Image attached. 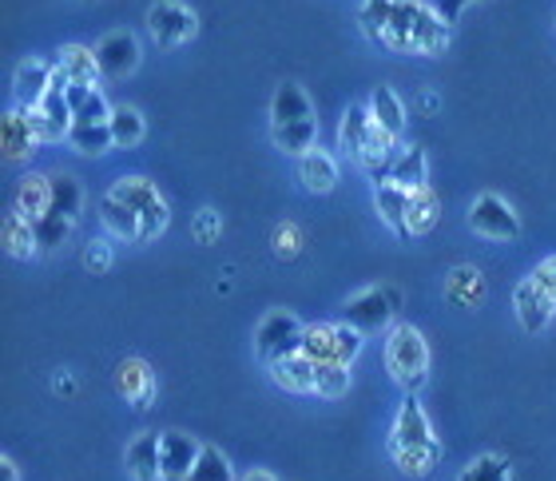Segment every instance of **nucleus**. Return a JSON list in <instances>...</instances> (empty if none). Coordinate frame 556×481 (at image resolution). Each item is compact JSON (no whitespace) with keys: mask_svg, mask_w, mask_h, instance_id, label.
<instances>
[{"mask_svg":"<svg viewBox=\"0 0 556 481\" xmlns=\"http://www.w3.org/2000/svg\"><path fill=\"white\" fill-rule=\"evenodd\" d=\"M370 116L374 124L390 136V140L402 143V136H406V107H402V100L394 96V88H374V100H370Z\"/></svg>","mask_w":556,"mask_h":481,"instance_id":"obj_23","label":"nucleus"},{"mask_svg":"<svg viewBox=\"0 0 556 481\" xmlns=\"http://www.w3.org/2000/svg\"><path fill=\"white\" fill-rule=\"evenodd\" d=\"M124 203H131V212L139 215V243H151L155 236H163L167 227V200L160 195V188L143 176H128L119 179L112 188Z\"/></svg>","mask_w":556,"mask_h":481,"instance_id":"obj_2","label":"nucleus"},{"mask_svg":"<svg viewBox=\"0 0 556 481\" xmlns=\"http://www.w3.org/2000/svg\"><path fill=\"white\" fill-rule=\"evenodd\" d=\"M131 481H163L160 473V434H139L131 438L128 454H124Z\"/></svg>","mask_w":556,"mask_h":481,"instance_id":"obj_20","label":"nucleus"},{"mask_svg":"<svg viewBox=\"0 0 556 481\" xmlns=\"http://www.w3.org/2000/svg\"><path fill=\"white\" fill-rule=\"evenodd\" d=\"M100 224L108 227V236H116L119 243H139V215L131 212V203H124L116 191H108L100 200Z\"/></svg>","mask_w":556,"mask_h":481,"instance_id":"obj_21","label":"nucleus"},{"mask_svg":"<svg viewBox=\"0 0 556 481\" xmlns=\"http://www.w3.org/2000/svg\"><path fill=\"white\" fill-rule=\"evenodd\" d=\"M84 263H88V270H92V275H104V270L112 267V246L92 243V246H88V255H84Z\"/></svg>","mask_w":556,"mask_h":481,"instance_id":"obj_45","label":"nucleus"},{"mask_svg":"<svg viewBox=\"0 0 556 481\" xmlns=\"http://www.w3.org/2000/svg\"><path fill=\"white\" fill-rule=\"evenodd\" d=\"M457 481H513V466L501 454H481L457 473Z\"/></svg>","mask_w":556,"mask_h":481,"instance_id":"obj_38","label":"nucleus"},{"mask_svg":"<svg viewBox=\"0 0 556 481\" xmlns=\"http://www.w3.org/2000/svg\"><path fill=\"white\" fill-rule=\"evenodd\" d=\"M299 119H314L311 96L302 92L299 84H282L270 100V128H282V124H299Z\"/></svg>","mask_w":556,"mask_h":481,"instance_id":"obj_22","label":"nucleus"},{"mask_svg":"<svg viewBox=\"0 0 556 481\" xmlns=\"http://www.w3.org/2000/svg\"><path fill=\"white\" fill-rule=\"evenodd\" d=\"M187 481H235V470L231 461H227V454L215 446H203V454H199L195 470H191V478Z\"/></svg>","mask_w":556,"mask_h":481,"instance_id":"obj_40","label":"nucleus"},{"mask_svg":"<svg viewBox=\"0 0 556 481\" xmlns=\"http://www.w3.org/2000/svg\"><path fill=\"white\" fill-rule=\"evenodd\" d=\"M84 207V188L76 183L72 176H52V212L68 215L72 224H76V215Z\"/></svg>","mask_w":556,"mask_h":481,"instance_id":"obj_39","label":"nucleus"},{"mask_svg":"<svg viewBox=\"0 0 556 481\" xmlns=\"http://www.w3.org/2000/svg\"><path fill=\"white\" fill-rule=\"evenodd\" d=\"M441 219V203L433 195V188H421L409 195V212H406V224H409V236H426L433 231Z\"/></svg>","mask_w":556,"mask_h":481,"instance_id":"obj_33","label":"nucleus"},{"mask_svg":"<svg viewBox=\"0 0 556 481\" xmlns=\"http://www.w3.org/2000/svg\"><path fill=\"white\" fill-rule=\"evenodd\" d=\"M243 481H278V478H275V473H267V470H251Z\"/></svg>","mask_w":556,"mask_h":481,"instance_id":"obj_49","label":"nucleus"},{"mask_svg":"<svg viewBox=\"0 0 556 481\" xmlns=\"http://www.w3.org/2000/svg\"><path fill=\"white\" fill-rule=\"evenodd\" d=\"M529 279H533L545 294H553V299H556V255L541 258V263L533 267V275H529Z\"/></svg>","mask_w":556,"mask_h":481,"instance_id":"obj_43","label":"nucleus"},{"mask_svg":"<svg viewBox=\"0 0 556 481\" xmlns=\"http://www.w3.org/2000/svg\"><path fill=\"white\" fill-rule=\"evenodd\" d=\"M116 390L128 406L148 410L151 402H155V375H151V366L143 358H124L116 366Z\"/></svg>","mask_w":556,"mask_h":481,"instance_id":"obj_14","label":"nucleus"},{"mask_svg":"<svg viewBox=\"0 0 556 481\" xmlns=\"http://www.w3.org/2000/svg\"><path fill=\"white\" fill-rule=\"evenodd\" d=\"M450 28L453 24L438 9L409 0V52L414 56H441L450 48Z\"/></svg>","mask_w":556,"mask_h":481,"instance_id":"obj_6","label":"nucleus"},{"mask_svg":"<svg viewBox=\"0 0 556 481\" xmlns=\"http://www.w3.org/2000/svg\"><path fill=\"white\" fill-rule=\"evenodd\" d=\"M0 239H4V251H9L12 258H33L36 251H40V243H36L33 219H24L21 212H9V215H4Z\"/></svg>","mask_w":556,"mask_h":481,"instance_id":"obj_29","label":"nucleus"},{"mask_svg":"<svg viewBox=\"0 0 556 481\" xmlns=\"http://www.w3.org/2000/svg\"><path fill=\"white\" fill-rule=\"evenodd\" d=\"M52 72H56V64H48V60H40V56L21 60L16 72H12V96H16V107L40 104V100L52 92Z\"/></svg>","mask_w":556,"mask_h":481,"instance_id":"obj_10","label":"nucleus"},{"mask_svg":"<svg viewBox=\"0 0 556 481\" xmlns=\"http://www.w3.org/2000/svg\"><path fill=\"white\" fill-rule=\"evenodd\" d=\"M28 112H33V124H36V136H40V143L68 140L72 124H76L68 96H64V92H48L45 100H40L36 107H28Z\"/></svg>","mask_w":556,"mask_h":481,"instance_id":"obj_11","label":"nucleus"},{"mask_svg":"<svg viewBox=\"0 0 556 481\" xmlns=\"http://www.w3.org/2000/svg\"><path fill=\"white\" fill-rule=\"evenodd\" d=\"M386 370L394 378L397 387L406 394H417V390L429 382V346L421 339V330L402 322V327L390 330V342H386Z\"/></svg>","mask_w":556,"mask_h":481,"instance_id":"obj_1","label":"nucleus"},{"mask_svg":"<svg viewBox=\"0 0 556 481\" xmlns=\"http://www.w3.org/2000/svg\"><path fill=\"white\" fill-rule=\"evenodd\" d=\"M68 148L76 155H104L108 148H116V140H112V124H72Z\"/></svg>","mask_w":556,"mask_h":481,"instance_id":"obj_32","label":"nucleus"},{"mask_svg":"<svg viewBox=\"0 0 556 481\" xmlns=\"http://www.w3.org/2000/svg\"><path fill=\"white\" fill-rule=\"evenodd\" d=\"M302 322L290 311H270L255 330V354L267 366H275L278 358H290V354L302 351Z\"/></svg>","mask_w":556,"mask_h":481,"instance_id":"obj_4","label":"nucleus"},{"mask_svg":"<svg viewBox=\"0 0 556 481\" xmlns=\"http://www.w3.org/2000/svg\"><path fill=\"white\" fill-rule=\"evenodd\" d=\"M390 183H397L402 191H421L429 188V164H426V152L421 148H402L394 155V167H390Z\"/></svg>","mask_w":556,"mask_h":481,"instance_id":"obj_24","label":"nucleus"},{"mask_svg":"<svg viewBox=\"0 0 556 481\" xmlns=\"http://www.w3.org/2000/svg\"><path fill=\"white\" fill-rule=\"evenodd\" d=\"M390 454H394L397 470L406 473V478H426V473L441 461V442H429V446H406V450L390 446Z\"/></svg>","mask_w":556,"mask_h":481,"instance_id":"obj_34","label":"nucleus"},{"mask_svg":"<svg viewBox=\"0 0 556 481\" xmlns=\"http://www.w3.org/2000/svg\"><path fill=\"white\" fill-rule=\"evenodd\" d=\"M465 4H473V0H438V12L453 24V21H457V16L465 12Z\"/></svg>","mask_w":556,"mask_h":481,"instance_id":"obj_47","label":"nucleus"},{"mask_svg":"<svg viewBox=\"0 0 556 481\" xmlns=\"http://www.w3.org/2000/svg\"><path fill=\"white\" fill-rule=\"evenodd\" d=\"M370 128H374V116L366 104H350L346 116H342V124H338V140H342V148H346L350 155L362 152V143L370 140Z\"/></svg>","mask_w":556,"mask_h":481,"instance_id":"obj_31","label":"nucleus"},{"mask_svg":"<svg viewBox=\"0 0 556 481\" xmlns=\"http://www.w3.org/2000/svg\"><path fill=\"white\" fill-rule=\"evenodd\" d=\"M390 12H394V0H362V9H358L362 33L370 36V40H382L386 24H390Z\"/></svg>","mask_w":556,"mask_h":481,"instance_id":"obj_41","label":"nucleus"},{"mask_svg":"<svg viewBox=\"0 0 556 481\" xmlns=\"http://www.w3.org/2000/svg\"><path fill=\"white\" fill-rule=\"evenodd\" d=\"M36 148H40V136H36L33 112L28 107H12L9 116H4V160L9 164H24Z\"/></svg>","mask_w":556,"mask_h":481,"instance_id":"obj_15","label":"nucleus"},{"mask_svg":"<svg viewBox=\"0 0 556 481\" xmlns=\"http://www.w3.org/2000/svg\"><path fill=\"white\" fill-rule=\"evenodd\" d=\"M397 306H402V294L390 291V287H366L342 306V318L338 322H350L354 330L362 334H370V330H382L390 327V318L397 315Z\"/></svg>","mask_w":556,"mask_h":481,"instance_id":"obj_3","label":"nucleus"},{"mask_svg":"<svg viewBox=\"0 0 556 481\" xmlns=\"http://www.w3.org/2000/svg\"><path fill=\"white\" fill-rule=\"evenodd\" d=\"M199 454H203V446H199L191 434H179V430L160 434V473H163V481H187L191 478Z\"/></svg>","mask_w":556,"mask_h":481,"instance_id":"obj_9","label":"nucleus"},{"mask_svg":"<svg viewBox=\"0 0 556 481\" xmlns=\"http://www.w3.org/2000/svg\"><path fill=\"white\" fill-rule=\"evenodd\" d=\"M148 28L160 48H179L199 33V16L179 0H155L148 9Z\"/></svg>","mask_w":556,"mask_h":481,"instance_id":"obj_5","label":"nucleus"},{"mask_svg":"<svg viewBox=\"0 0 556 481\" xmlns=\"http://www.w3.org/2000/svg\"><path fill=\"white\" fill-rule=\"evenodd\" d=\"M299 227H294V224H282V227H278V231H275V251H278V255H299Z\"/></svg>","mask_w":556,"mask_h":481,"instance_id":"obj_44","label":"nucleus"},{"mask_svg":"<svg viewBox=\"0 0 556 481\" xmlns=\"http://www.w3.org/2000/svg\"><path fill=\"white\" fill-rule=\"evenodd\" d=\"M68 104H72L76 124H108V119H112V104L104 100L100 88H84V84H76V88H68Z\"/></svg>","mask_w":556,"mask_h":481,"instance_id":"obj_30","label":"nucleus"},{"mask_svg":"<svg viewBox=\"0 0 556 481\" xmlns=\"http://www.w3.org/2000/svg\"><path fill=\"white\" fill-rule=\"evenodd\" d=\"M96 60H100V76L104 80H128L131 72L139 68V40L131 33H108L96 45Z\"/></svg>","mask_w":556,"mask_h":481,"instance_id":"obj_8","label":"nucleus"},{"mask_svg":"<svg viewBox=\"0 0 556 481\" xmlns=\"http://www.w3.org/2000/svg\"><path fill=\"white\" fill-rule=\"evenodd\" d=\"M429 442H438V438H433V426H429V414L421 410L417 394H406V398H402V406H397L394 438H390V446L406 450V446H429Z\"/></svg>","mask_w":556,"mask_h":481,"instance_id":"obj_13","label":"nucleus"},{"mask_svg":"<svg viewBox=\"0 0 556 481\" xmlns=\"http://www.w3.org/2000/svg\"><path fill=\"white\" fill-rule=\"evenodd\" d=\"M374 207L382 215V224L394 231L397 239L409 236V224H406V212H409V191H402L397 183L382 179V183H374Z\"/></svg>","mask_w":556,"mask_h":481,"instance_id":"obj_17","label":"nucleus"},{"mask_svg":"<svg viewBox=\"0 0 556 481\" xmlns=\"http://www.w3.org/2000/svg\"><path fill=\"white\" fill-rule=\"evenodd\" d=\"M275 131V143L287 155H306L314 148V136H318V119H299V124H282Z\"/></svg>","mask_w":556,"mask_h":481,"instance_id":"obj_36","label":"nucleus"},{"mask_svg":"<svg viewBox=\"0 0 556 481\" xmlns=\"http://www.w3.org/2000/svg\"><path fill=\"white\" fill-rule=\"evenodd\" d=\"M299 179H302V188L314 191V195H326V191H334L338 188L334 155L323 152V148H311L306 155H299Z\"/></svg>","mask_w":556,"mask_h":481,"instance_id":"obj_19","label":"nucleus"},{"mask_svg":"<svg viewBox=\"0 0 556 481\" xmlns=\"http://www.w3.org/2000/svg\"><path fill=\"white\" fill-rule=\"evenodd\" d=\"M350 390V366H318V394L323 398H342Z\"/></svg>","mask_w":556,"mask_h":481,"instance_id":"obj_42","label":"nucleus"},{"mask_svg":"<svg viewBox=\"0 0 556 481\" xmlns=\"http://www.w3.org/2000/svg\"><path fill=\"white\" fill-rule=\"evenodd\" d=\"M112 140H116V148H136L139 140H143V131H148V124H143V116H139L131 104H119L112 107Z\"/></svg>","mask_w":556,"mask_h":481,"instance_id":"obj_35","label":"nucleus"},{"mask_svg":"<svg viewBox=\"0 0 556 481\" xmlns=\"http://www.w3.org/2000/svg\"><path fill=\"white\" fill-rule=\"evenodd\" d=\"M0 481H21V470H16V461H12L9 454L0 458Z\"/></svg>","mask_w":556,"mask_h":481,"instance_id":"obj_48","label":"nucleus"},{"mask_svg":"<svg viewBox=\"0 0 556 481\" xmlns=\"http://www.w3.org/2000/svg\"><path fill=\"white\" fill-rule=\"evenodd\" d=\"M513 306H517V318H521V327L529 330V334H541L556 315V299L541 291L533 279L517 282V291H513Z\"/></svg>","mask_w":556,"mask_h":481,"instance_id":"obj_12","label":"nucleus"},{"mask_svg":"<svg viewBox=\"0 0 556 481\" xmlns=\"http://www.w3.org/2000/svg\"><path fill=\"white\" fill-rule=\"evenodd\" d=\"M270 378L290 394H318V363H311L306 354H290L270 366Z\"/></svg>","mask_w":556,"mask_h":481,"instance_id":"obj_16","label":"nucleus"},{"mask_svg":"<svg viewBox=\"0 0 556 481\" xmlns=\"http://www.w3.org/2000/svg\"><path fill=\"white\" fill-rule=\"evenodd\" d=\"M33 227H36V243H40V251H60L72 236V219L68 215L52 212V207H48L40 219H33Z\"/></svg>","mask_w":556,"mask_h":481,"instance_id":"obj_37","label":"nucleus"},{"mask_svg":"<svg viewBox=\"0 0 556 481\" xmlns=\"http://www.w3.org/2000/svg\"><path fill=\"white\" fill-rule=\"evenodd\" d=\"M215 236H219V215H215V212H199L195 239H199V243H215Z\"/></svg>","mask_w":556,"mask_h":481,"instance_id":"obj_46","label":"nucleus"},{"mask_svg":"<svg viewBox=\"0 0 556 481\" xmlns=\"http://www.w3.org/2000/svg\"><path fill=\"white\" fill-rule=\"evenodd\" d=\"M469 227H473L477 236L485 239H501V243H509V239L521 236V219L513 212L509 203L485 191V195H477L473 207H469Z\"/></svg>","mask_w":556,"mask_h":481,"instance_id":"obj_7","label":"nucleus"},{"mask_svg":"<svg viewBox=\"0 0 556 481\" xmlns=\"http://www.w3.org/2000/svg\"><path fill=\"white\" fill-rule=\"evenodd\" d=\"M318 366H338V327L334 322H311L302 330V351Z\"/></svg>","mask_w":556,"mask_h":481,"instance_id":"obj_26","label":"nucleus"},{"mask_svg":"<svg viewBox=\"0 0 556 481\" xmlns=\"http://www.w3.org/2000/svg\"><path fill=\"white\" fill-rule=\"evenodd\" d=\"M52 207V176H24L16 183V207L24 219H40Z\"/></svg>","mask_w":556,"mask_h":481,"instance_id":"obj_27","label":"nucleus"},{"mask_svg":"<svg viewBox=\"0 0 556 481\" xmlns=\"http://www.w3.org/2000/svg\"><path fill=\"white\" fill-rule=\"evenodd\" d=\"M56 64L72 76V88H76V84H84V88H100V80H104V76H100V60H96V48L68 45L64 52H60Z\"/></svg>","mask_w":556,"mask_h":481,"instance_id":"obj_25","label":"nucleus"},{"mask_svg":"<svg viewBox=\"0 0 556 481\" xmlns=\"http://www.w3.org/2000/svg\"><path fill=\"white\" fill-rule=\"evenodd\" d=\"M394 155H397V140H390L378 124L370 128V140L362 143V152L354 155L358 160V167L366 172V176H374L378 183L382 179H390V167H394Z\"/></svg>","mask_w":556,"mask_h":481,"instance_id":"obj_18","label":"nucleus"},{"mask_svg":"<svg viewBox=\"0 0 556 481\" xmlns=\"http://www.w3.org/2000/svg\"><path fill=\"white\" fill-rule=\"evenodd\" d=\"M445 294H450V303L457 306H481L485 303V279H481V270L477 267H453L450 279H445Z\"/></svg>","mask_w":556,"mask_h":481,"instance_id":"obj_28","label":"nucleus"}]
</instances>
